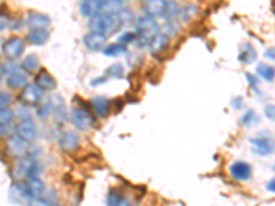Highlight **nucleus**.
<instances>
[{
    "instance_id": "obj_1",
    "label": "nucleus",
    "mask_w": 275,
    "mask_h": 206,
    "mask_svg": "<svg viewBox=\"0 0 275 206\" xmlns=\"http://www.w3.org/2000/svg\"><path fill=\"white\" fill-rule=\"evenodd\" d=\"M88 26L94 33H101L108 37V34L114 33L120 28V22L116 15H106L99 13L89 18Z\"/></svg>"
},
{
    "instance_id": "obj_2",
    "label": "nucleus",
    "mask_w": 275,
    "mask_h": 206,
    "mask_svg": "<svg viewBox=\"0 0 275 206\" xmlns=\"http://www.w3.org/2000/svg\"><path fill=\"white\" fill-rule=\"evenodd\" d=\"M157 30L158 25L154 18L149 17V15L141 17L136 22V39L139 40L141 44L149 45L153 36L157 34Z\"/></svg>"
},
{
    "instance_id": "obj_3",
    "label": "nucleus",
    "mask_w": 275,
    "mask_h": 206,
    "mask_svg": "<svg viewBox=\"0 0 275 206\" xmlns=\"http://www.w3.org/2000/svg\"><path fill=\"white\" fill-rule=\"evenodd\" d=\"M2 53H3L6 59L15 61V59L20 58L22 53H24V41L20 37H11L3 44Z\"/></svg>"
},
{
    "instance_id": "obj_4",
    "label": "nucleus",
    "mask_w": 275,
    "mask_h": 206,
    "mask_svg": "<svg viewBox=\"0 0 275 206\" xmlns=\"http://www.w3.org/2000/svg\"><path fill=\"white\" fill-rule=\"evenodd\" d=\"M70 118H72V123L74 124V127L79 128L81 131L89 129L94 125V117L84 109H73Z\"/></svg>"
},
{
    "instance_id": "obj_5",
    "label": "nucleus",
    "mask_w": 275,
    "mask_h": 206,
    "mask_svg": "<svg viewBox=\"0 0 275 206\" xmlns=\"http://www.w3.org/2000/svg\"><path fill=\"white\" fill-rule=\"evenodd\" d=\"M41 98H43V89L37 87L36 84L26 85L21 93V102L24 103L25 106H34L40 103Z\"/></svg>"
},
{
    "instance_id": "obj_6",
    "label": "nucleus",
    "mask_w": 275,
    "mask_h": 206,
    "mask_svg": "<svg viewBox=\"0 0 275 206\" xmlns=\"http://www.w3.org/2000/svg\"><path fill=\"white\" fill-rule=\"evenodd\" d=\"M15 131H17V136H20L26 143L33 142L34 139L37 137V128H36L32 120L21 121L15 128Z\"/></svg>"
},
{
    "instance_id": "obj_7",
    "label": "nucleus",
    "mask_w": 275,
    "mask_h": 206,
    "mask_svg": "<svg viewBox=\"0 0 275 206\" xmlns=\"http://www.w3.org/2000/svg\"><path fill=\"white\" fill-rule=\"evenodd\" d=\"M230 175L237 182H246L252 176V168L246 162L237 161L230 167Z\"/></svg>"
},
{
    "instance_id": "obj_8",
    "label": "nucleus",
    "mask_w": 275,
    "mask_h": 206,
    "mask_svg": "<svg viewBox=\"0 0 275 206\" xmlns=\"http://www.w3.org/2000/svg\"><path fill=\"white\" fill-rule=\"evenodd\" d=\"M106 36L101 33H94L89 32L83 37V44L88 51H102L106 44Z\"/></svg>"
},
{
    "instance_id": "obj_9",
    "label": "nucleus",
    "mask_w": 275,
    "mask_h": 206,
    "mask_svg": "<svg viewBox=\"0 0 275 206\" xmlns=\"http://www.w3.org/2000/svg\"><path fill=\"white\" fill-rule=\"evenodd\" d=\"M50 25H51V20L47 15L40 14V13H29L26 18V26L30 30H47Z\"/></svg>"
},
{
    "instance_id": "obj_10",
    "label": "nucleus",
    "mask_w": 275,
    "mask_h": 206,
    "mask_svg": "<svg viewBox=\"0 0 275 206\" xmlns=\"http://www.w3.org/2000/svg\"><path fill=\"white\" fill-rule=\"evenodd\" d=\"M9 198L13 203H25L29 201L26 192V182H17L10 187Z\"/></svg>"
},
{
    "instance_id": "obj_11",
    "label": "nucleus",
    "mask_w": 275,
    "mask_h": 206,
    "mask_svg": "<svg viewBox=\"0 0 275 206\" xmlns=\"http://www.w3.org/2000/svg\"><path fill=\"white\" fill-rule=\"evenodd\" d=\"M7 84L10 85L11 88H22V87H26V84H28V73H26V70L15 66L13 69V72L9 74Z\"/></svg>"
},
{
    "instance_id": "obj_12",
    "label": "nucleus",
    "mask_w": 275,
    "mask_h": 206,
    "mask_svg": "<svg viewBox=\"0 0 275 206\" xmlns=\"http://www.w3.org/2000/svg\"><path fill=\"white\" fill-rule=\"evenodd\" d=\"M59 147L62 148L64 151H73L79 147V135L73 131H66L61 135L59 137Z\"/></svg>"
},
{
    "instance_id": "obj_13",
    "label": "nucleus",
    "mask_w": 275,
    "mask_h": 206,
    "mask_svg": "<svg viewBox=\"0 0 275 206\" xmlns=\"http://www.w3.org/2000/svg\"><path fill=\"white\" fill-rule=\"evenodd\" d=\"M124 10V0H99V13L116 15Z\"/></svg>"
},
{
    "instance_id": "obj_14",
    "label": "nucleus",
    "mask_w": 275,
    "mask_h": 206,
    "mask_svg": "<svg viewBox=\"0 0 275 206\" xmlns=\"http://www.w3.org/2000/svg\"><path fill=\"white\" fill-rule=\"evenodd\" d=\"M44 183L40 180L39 177L34 179H28L26 182V192H28V198L30 199H36V198H41L44 194Z\"/></svg>"
},
{
    "instance_id": "obj_15",
    "label": "nucleus",
    "mask_w": 275,
    "mask_h": 206,
    "mask_svg": "<svg viewBox=\"0 0 275 206\" xmlns=\"http://www.w3.org/2000/svg\"><path fill=\"white\" fill-rule=\"evenodd\" d=\"M26 144H28V143L25 142V140H22L20 136L14 135V136L9 137L7 147H9V150H10L13 156L21 158V157H24L25 154H26V151H28Z\"/></svg>"
},
{
    "instance_id": "obj_16",
    "label": "nucleus",
    "mask_w": 275,
    "mask_h": 206,
    "mask_svg": "<svg viewBox=\"0 0 275 206\" xmlns=\"http://www.w3.org/2000/svg\"><path fill=\"white\" fill-rule=\"evenodd\" d=\"M165 2L162 0H148L146 5L143 7L145 14L156 18V17H164V11H165Z\"/></svg>"
},
{
    "instance_id": "obj_17",
    "label": "nucleus",
    "mask_w": 275,
    "mask_h": 206,
    "mask_svg": "<svg viewBox=\"0 0 275 206\" xmlns=\"http://www.w3.org/2000/svg\"><path fill=\"white\" fill-rule=\"evenodd\" d=\"M249 142L252 143L256 154H259V156H268L272 152L274 144L268 137H256V139H251Z\"/></svg>"
},
{
    "instance_id": "obj_18",
    "label": "nucleus",
    "mask_w": 275,
    "mask_h": 206,
    "mask_svg": "<svg viewBox=\"0 0 275 206\" xmlns=\"http://www.w3.org/2000/svg\"><path fill=\"white\" fill-rule=\"evenodd\" d=\"M91 105H93L94 112H95V114L98 117H108L109 112H110V102H109V99L103 98V96H95L91 100Z\"/></svg>"
},
{
    "instance_id": "obj_19",
    "label": "nucleus",
    "mask_w": 275,
    "mask_h": 206,
    "mask_svg": "<svg viewBox=\"0 0 275 206\" xmlns=\"http://www.w3.org/2000/svg\"><path fill=\"white\" fill-rule=\"evenodd\" d=\"M36 85L41 89H47V91H53L57 88V81L55 79L45 70H41L37 76H36Z\"/></svg>"
},
{
    "instance_id": "obj_20",
    "label": "nucleus",
    "mask_w": 275,
    "mask_h": 206,
    "mask_svg": "<svg viewBox=\"0 0 275 206\" xmlns=\"http://www.w3.org/2000/svg\"><path fill=\"white\" fill-rule=\"evenodd\" d=\"M168 43H169V39H168V36L165 34H156V36H153V39L150 40V43H149V48H150V53L152 54H158V53H161L164 49L167 48Z\"/></svg>"
},
{
    "instance_id": "obj_21",
    "label": "nucleus",
    "mask_w": 275,
    "mask_h": 206,
    "mask_svg": "<svg viewBox=\"0 0 275 206\" xmlns=\"http://www.w3.org/2000/svg\"><path fill=\"white\" fill-rule=\"evenodd\" d=\"M80 13L88 18L99 14V0H83L80 6Z\"/></svg>"
},
{
    "instance_id": "obj_22",
    "label": "nucleus",
    "mask_w": 275,
    "mask_h": 206,
    "mask_svg": "<svg viewBox=\"0 0 275 206\" xmlns=\"http://www.w3.org/2000/svg\"><path fill=\"white\" fill-rule=\"evenodd\" d=\"M49 40V32L47 30H30L28 34V43L34 45L44 44Z\"/></svg>"
},
{
    "instance_id": "obj_23",
    "label": "nucleus",
    "mask_w": 275,
    "mask_h": 206,
    "mask_svg": "<svg viewBox=\"0 0 275 206\" xmlns=\"http://www.w3.org/2000/svg\"><path fill=\"white\" fill-rule=\"evenodd\" d=\"M238 59H240L242 64H252V62L256 59V51L252 48V45L246 44L245 47L240 51Z\"/></svg>"
},
{
    "instance_id": "obj_24",
    "label": "nucleus",
    "mask_w": 275,
    "mask_h": 206,
    "mask_svg": "<svg viewBox=\"0 0 275 206\" xmlns=\"http://www.w3.org/2000/svg\"><path fill=\"white\" fill-rule=\"evenodd\" d=\"M257 73L261 76L265 81H272L274 80V68L267 64H259L257 65Z\"/></svg>"
},
{
    "instance_id": "obj_25",
    "label": "nucleus",
    "mask_w": 275,
    "mask_h": 206,
    "mask_svg": "<svg viewBox=\"0 0 275 206\" xmlns=\"http://www.w3.org/2000/svg\"><path fill=\"white\" fill-rule=\"evenodd\" d=\"M127 51V48H125V45H121V44H112V45H108V47H105V48L102 49V53L105 55H108V57H118V55L124 54Z\"/></svg>"
},
{
    "instance_id": "obj_26",
    "label": "nucleus",
    "mask_w": 275,
    "mask_h": 206,
    "mask_svg": "<svg viewBox=\"0 0 275 206\" xmlns=\"http://www.w3.org/2000/svg\"><path fill=\"white\" fill-rule=\"evenodd\" d=\"M24 68L25 70H28V72H33V70H36V69L39 68V58H37V55L34 54L28 55V57L24 59Z\"/></svg>"
},
{
    "instance_id": "obj_27",
    "label": "nucleus",
    "mask_w": 275,
    "mask_h": 206,
    "mask_svg": "<svg viewBox=\"0 0 275 206\" xmlns=\"http://www.w3.org/2000/svg\"><path fill=\"white\" fill-rule=\"evenodd\" d=\"M124 74V69L120 64H113L112 66H109L106 70V76L112 77V79H121Z\"/></svg>"
},
{
    "instance_id": "obj_28",
    "label": "nucleus",
    "mask_w": 275,
    "mask_h": 206,
    "mask_svg": "<svg viewBox=\"0 0 275 206\" xmlns=\"http://www.w3.org/2000/svg\"><path fill=\"white\" fill-rule=\"evenodd\" d=\"M117 17L118 22H120V26H123V25H129L133 21V14L132 11L129 10H121L118 14H116Z\"/></svg>"
},
{
    "instance_id": "obj_29",
    "label": "nucleus",
    "mask_w": 275,
    "mask_h": 206,
    "mask_svg": "<svg viewBox=\"0 0 275 206\" xmlns=\"http://www.w3.org/2000/svg\"><path fill=\"white\" fill-rule=\"evenodd\" d=\"M55 110V108H54V103L51 102V100H47V102L45 103H43V105H41V106H40V109L39 110H37V116H39L40 118H45V117H49L50 114L53 113V112H54Z\"/></svg>"
},
{
    "instance_id": "obj_30",
    "label": "nucleus",
    "mask_w": 275,
    "mask_h": 206,
    "mask_svg": "<svg viewBox=\"0 0 275 206\" xmlns=\"http://www.w3.org/2000/svg\"><path fill=\"white\" fill-rule=\"evenodd\" d=\"M13 118H14L13 110H10L9 108L0 109V124L2 125H9L13 121Z\"/></svg>"
},
{
    "instance_id": "obj_31",
    "label": "nucleus",
    "mask_w": 275,
    "mask_h": 206,
    "mask_svg": "<svg viewBox=\"0 0 275 206\" xmlns=\"http://www.w3.org/2000/svg\"><path fill=\"white\" fill-rule=\"evenodd\" d=\"M136 40V34L135 33H131V32H125V33H123L120 37H118V44L121 45H127V44H131L132 41H135Z\"/></svg>"
},
{
    "instance_id": "obj_32",
    "label": "nucleus",
    "mask_w": 275,
    "mask_h": 206,
    "mask_svg": "<svg viewBox=\"0 0 275 206\" xmlns=\"http://www.w3.org/2000/svg\"><path fill=\"white\" fill-rule=\"evenodd\" d=\"M197 11H198V9L197 7H194V6H186L185 9H182V10H179V13H180V17H182L185 21H189L190 18H192L193 15L196 14Z\"/></svg>"
},
{
    "instance_id": "obj_33",
    "label": "nucleus",
    "mask_w": 275,
    "mask_h": 206,
    "mask_svg": "<svg viewBox=\"0 0 275 206\" xmlns=\"http://www.w3.org/2000/svg\"><path fill=\"white\" fill-rule=\"evenodd\" d=\"M124 198L118 192H109L108 195V201H106V203H108V206H118L120 205V202L123 201Z\"/></svg>"
},
{
    "instance_id": "obj_34",
    "label": "nucleus",
    "mask_w": 275,
    "mask_h": 206,
    "mask_svg": "<svg viewBox=\"0 0 275 206\" xmlns=\"http://www.w3.org/2000/svg\"><path fill=\"white\" fill-rule=\"evenodd\" d=\"M11 102H13L11 93L6 92V91H0V109L7 108Z\"/></svg>"
},
{
    "instance_id": "obj_35",
    "label": "nucleus",
    "mask_w": 275,
    "mask_h": 206,
    "mask_svg": "<svg viewBox=\"0 0 275 206\" xmlns=\"http://www.w3.org/2000/svg\"><path fill=\"white\" fill-rule=\"evenodd\" d=\"M257 120V117H256V114L253 110H248L245 114H244V117H242V124L244 125H251V124H253Z\"/></svg>"
},
{
    "instance_id": "obj_36",
    "label": "nucleus",
    "mask_w": 275,
    "mask_h": 206,
    "mask_svg": "<svg viewBox=\"0 0 275 206\" xmlns=\"http://www.w3.org/2000/svg\"><path fill=\"white\" fill-rule=\"evenodd\" d=\"M26 206H50V203H47L43 199H40V198H36V199H30L28 201V205Z\"/></svg>"
},
{
    "instance_id": "obj_37",
    "label": "nucleus",
    "mask_w": 275,
    "mask_h": 206,
    "mask_svg": "<svg viewBox=\"0 0 275 206\" xmlns=\"http://www.w3.org/2000/svg\"><path fill=\"white\" fill-rule=\"evenodd\" d=\"M7 26H9V18H7V15L0 14V30L6 29Z\"/></svg>"
},
{
    "instance_id": "obj_38",
    "label": "nucleus",
    "mask_w": 275,
    "mask_h": 206,
    "mask_svg": "<svg viewBox=\"0 0 275 206\" xmlns=\"http://www.w3.org/2000/svg\"><path fill=\"white\" fill-rule=\"evenodd\" d=\"M274 105H268L267 108H265V116H267V118H270L271 121L274 120Z\"/></svg>"
},
{
    "instance_id": "obj_39",
    "label": "nucleus",
    "mask_w": 275,
    "mask_h": 206,
    "mask_svg": "<svg viewBox=\"0 0 275 206\" xmlns=\"http://www.w3.org/2000/svg\"><path fill=\"white\" fill-rule=\"evenodd\" d=\"M233 108L237 109V110H240L241 108H244V100L242 98H237L233 100Z\"/></svg>"
},
{
    "instance_id": "obj_40",
    "label": "nucleus",
    "mask_w": 275,
    "mask_h": 206,
    "mask_svg": "<svg viewBox=\"0 0 275 206\" xmlns=\"http://www.w3.org/2000/svg\"><path fill=\"white\" fill-rule=\"evenodd\" d=\"M246 80H249V84H251L252 87H256V84H257V80H256V77H253L252 74H245Z\"/></svg>"
},
{
    "instance_id": "obj_41",
    "label": "nucleus",
    "mask_w": 275,
    "mask_h": 206,
    "mask_svg": "<svg viewBox=\"0 0 275 206\" xmlns=\"http://www.w3.org/2000/svg\"><path fill=\"white\" fill-rule=\"evenodd\" d=\"M267 190H268L270 192L275 191V180H274V179H271L270 182L267 183Z\"/></svg>"
},
{
    "instance_id": "obj_42",
    "label": "nucleus",
    "mask_w": 275,
    "mask_h": 206,
    "mask_svg": "<svg viewBox=\"0 0 275 206\" xmlns=\"http://www.w3.org/2000/svg\"><path fill=\"white\" fill-rule=\"evenodd\" d=\"M103 83H106V79H105V77H101V79L93 80L91 85H93V87H95V85H98V84H103Z\"/></svg>"
},
{
    "instance_id": "obj_43",
    "label": "nucleus",
    "mask_w": 275,
    "mask_h": 206,
    "mask_svg": "<svg viewBox=\"0 0 275 206\" xmlns=\"http://www.w3.org/2000/svg\"><path fill=\"white\" fill-rule=\"evenodd\" d=\"M118 206H131V203H129V201H127V199L124 198L123 201L120 202V205H118Z\"/></svg>"
},
{
    "instance_id": "obj_44",
    "label": "nucleus",
    "mask_w": 275,
    "mask_h": 206,
    "mask_svg": "<svg viewBox=\"0 0 275 206\" xmlns=\"http://www.w3.org/2000/svg\"><path fill=\"white\" fill-rule=\"evenodd\" d=\"M265 55H267V57H271V59H274V49L271 48V51H267Z\"/></svg>"
},
{
    "instance_id": "obj_45",
    "label": "nucleus",
    "mask_w": 275,
    "mask_h": 206,
    "mask_svg": "<svg viewBox=\"0 0 275 206\" xmlns=\"http://www.w3.org/2000/svg\"><path fill=\"white\" fill-rule=\"evenodd\" d=\"M3 135H5V125L0 124V139L3 137Z\"/></svg>"
},
{
    "instance_id": "obj_46",
    "label": "nucleus",
    "mask_w": 275,
    "mask_h": 206,
    "mask_svg": "<svg viewBox=\"0 0 275 206\" xmlns=\"http://www.w3.org/2000/svg\"><path fill=\"white\" fill-rule=\"evenodd\" d=\"M162 2H165V3H171V2H173V0H162Z\"/></svg>"
},
{
    "instance_id": "obj_47",
    "label": "nucleus",
    "mask_w": 275,
    "mask_h": 206,
    "mask_svg": "<svg viewBox=\"0 0 275 206\" xmlns=\"http://www.w3.org/2000/svg\"><path fill=\"white\" fill-rule=\"evenodd\" d=\"M51 206H59V205H51Z\"/></svg>"
}]
</instances>
